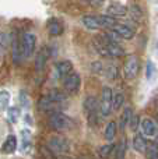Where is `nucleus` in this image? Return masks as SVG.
Instances as JSON below:
<instances>
[{"label": "nucleus", "instance_id": "1", "mask_svg": "<svg viewBox=\"0 0 158 159\" xmlns=\"http://www.w3.org/2000/svg\"><path fill=\"white\" fill-rule=\"evenodd\" d=\"M67 99V95L60 89H52L44 95L41 98V101L38 102V107L39 110L42 112H49V110H53L55 109L56 105L59 103H63L64 101Z\"/></svg>", "mask_w": 158, "mask_h": 159}, {"label": "nucleus", "instance_id": "2", "mask_svg": "<svg viewBox=\"0 0 158 159\" xmlns=\"http://www.w3.org/2000/svg\"><path fill=\"white\" fill-rule=\"evenodd\" d=\"M49 127L55 131H69L73 127V120L69 117L67 115L62 112H53L52 115L49 116Z\"/></svg>", "mask_w": 158, "mask_h": 159}, {"label": "nucleus", "instance_id": "3", "mask_svg": "<svg viewBox=\"0 0 158 159\" xmlns=\"http://www.w3.org/2000/svg\"><path fill=\"white\" fill-rule=\"evenodd\" d=\"M48 147L52 149L56 154H69L70 149H72V145H70L69 140L63 135H52V137L48 138Z\"/></svg>", "mask_w": 158, "mask_h": 159}, {"label": "nucleus", "instance_id": "4", "mask_svg": "<svg viewBox=\"0 0 158 159\" xmlns=\"http://www.w3.org/2000/svg\"><path fill=\"white\" fill-rule=\"evenodd\" d=\"M20 45H21V50H22V56L24 59H28L35 53V48H36V36L31 32H25L21 35L20 38Z\"/></svg>", "mask_w": 158, "mask_h": 159}, {"label": "nucleus", "instance_id": "5", "mask_svg": "<svg viewBox=\"0 0 158 159\" xmlns=\"http://www.w3.org/2000/svg\"><path fill=\"white\" fill-rule=\"evenodd\" d=\"M84 112L87 115V119H88V123L91 126H94L97 123V115L100 112V103H98L97 98L95 96H87L84 99Z\"/></svg>", "mask_w": 158, "mask_h": 159}, {"label": "nucleus", "instance_id": "6", "mask_svg": "<svg viewBox=\"0 0 158 159\" xmlns=\"http://www.w3.org/2000/svg\"><path fill=\"white\" fill-rule=\"evenodd\" d=\"M140 71V61L137 59V56L129 55L126 57L125 63H123V75L126 80H133L137 77Z\"/></svg>", "mask_w": 158, "mask_h": 159}, {"label": "nucleus", "instance_id": "7", "mask_svg": "<svg viewBox=\"0 0 158 159\" xmlns=\"http://www.w3.org/2000/svg\"><path fill=\"white\" fill-rule=\"evenodd\" d=\"M112 96H114V92H112L111 87H104L102 92H101V102H100V113L104 117H108L111 115L112 109Z\"/></svg>", "mask_w": 158, "mask_h": 159}, {"label": "nucleus", "instance_id": "8", "mask_svg": "<svg viewBox=\"0 0 158 159\" xmlns=\"http://www.w3.org/2000/svg\"><path fill=\"white\" fill-rule=\"evenodd\" d=\"M81 85V78L77 73H70L63 78V89L67 93H77Z\"/></svg>", "mask_w": 158, "mask_h": 159}, {"label": "nucleus", "instance_id": "9", "mask_svg": "<svg viewBox=\"0 0 158 159\" xmlns=\"http://www.w3.org/2000/svg\"><path fill=\"white\" fill-rule=\"evenodd\" d=\"M140 129L142 134L144 137H157L158 135V124L153 119H144L140 121Z\"/></svg>", "mask_w": 158, "mask_h": 159}, {"label": "nucleus", "instance_id": "10", "mask_svg": "<svg viewBox=\"0 0 158 159\" xmlns=\"http://www.w3.org/2000/svg\"><path fill=\"white\" fill-rule=\"evenodd\" d=\"M49 57H50V49L48 46H44L38 52L36 59H35V70L36 71H42V70L45 69V66H46Z\"/></svg>", "mask_w": 158, "mask_h": 159}, {"label": "nucleus", "instance_id": "11", "mask_svg": "<svg viewBox=\"0 0 158 159\" xmlns=\"http://www.w3.org/2000/svg\"><path fill=\"white\" fill-rule=\"evenodd\" d=\"M106 14L115 17V18L125 17V16H128V7L125 4H122V3H111L106 7Z\"/></svg>", "mask_w": 158, "mask_h": 159}, {"label": "nucleus", "instance_id": "12", "mask_svg": "<svg viewBox=\"0 0 158 159\" xmlns=\"http://www.w3.org/2000/svg\"><path fill=\"white\" fill-rule=\"evenodd\" d=\"M17 147H18V140H17V137L14 134H10L7 135V138H6V141L3 143L2 145V152L3 154H14V152L17 151Z\"/></svg>", "mask_w": 158, "mask_h": 159}, {"label": "nucleus", "instance_id": "13", "mask_svg": "<svg viewBox=\"0 0 158 159\" xmlns=\"http://www.w3.org/2000/svg\"><path fill=\"white\" fill-rule=\"evenodd\" d=\"M112 30L118 34L122 39H132L134 36V30L128 24H116Z\"/></svg>", "mask_w": 158, "mask_h": 159}, {"label": "nucleus", "instance_id": "14", "mask_svg": "<svg viewBox=\"0 0 158 159\" xmlns=\"http://www.w3.org/2000/svg\"><path fill=\"white\" fill-rule=\"evenodd\" d=\"M55 70H56V74H58V77L64 78L67 74H70V73L73 71V63L70 60L59 61V63L56 64Z\"/></svg>", "mask_w": 158, "mask_h": 159}, {"label": "nucleus", "instance_id": "15", "mask_svg": "<svg viewBox=\"0 0 158 159\" xmlns=\"http://www.w3.org/2000/svg\"><path fill=\"white\" fill-rule=\"evenodd\" d=\"M48 32L52 36H59L63 34V24L56 18H50L48 21Z\"/></svg>", "mask_w": 158, "mask_h": 159}, {"label": "nucleus", "instance_id": "16", "mask_svg": "<svg viewBox=\"0 0 158 159\" xmlns=\"http://www.w3.org/2000/svg\"><path fill=\"white\" fill-rule=\"evenodd\" d=\"M98 20H100V25L101 28L104 30H112L115 25L118 24L116 22V18L109 14H102V16H98Z\"/></svg>", "mask_w": 158, "mask_h": 159}, {"label": "nucleus", "instance_id": "17", "mask_svg": "<svg viewBox=\"0 0 158 159\" xmlns=\"http://www.w3.org/2000/svg\"><path fill=\"white\" fill-rule=\"evenodd\" d=\"M81 21H83L84 27L88 28V30H100L101 25H100V20H98V16H84L83 18H81Z\"/></svg>", "mask_w": 158, "mask_h": 159}, {"label": "nucleus", "instance_id": "18", "mask_svg": "<svg viewBox=\"0 0 158 159\" xmlns=\"http://www.w3.org/2000/svg\"><path fill=\"white\" fill-rule=\"evenodd\" d=\"M133 148H134V151H137V152H140V154H143V152H146V149H147V145H148V143H147V140H146V137L143 134H139V135H136V137L133 138Z\"/></svg>", "mask_w": 158, "mask_h": 159}, {"label": "nucleus", "instance_id": "19", "mask_svg": "<svg viewBox=\"0 0 158 159\" xmlns=\"http://www.w3.org/2000/svg\"><path fill=\"white\" fill-rule=\"evenodd\" d=\"M11 52H13V61L14 63H20V61L24 59V56H22V50H21V45H20V38L13 39V43H11Z\"/></svg>", "mask_w": 158, "mask_h": 159}, {"label": "nucleus", "instance_id": "20", "mask_svg": "<svg viewBox=\"0 0 158 159\" xmlns=\"http://www.w3.org/2000/svg\"><path fill=\"white\" fill-rule=\"evenodd\" d=\"M128 14H130V18L134 22H142L143 21V10L137 4H132L128 8Z\"/></svg>", "mask_w": 158, "mask_h": 159}, {"label": "nucleus", "instance_id": "21", "mask_svg": "<svg viewBox=\"0 0 158 159\" xmlns=\"http://www.w3.org/2000/svg\"><path fill=\"white\" fill-rule=\"evenodd\" d=\"M116 131H118V124L115 121H109L105 127V131H104V137H105L106 141H112L116 135Z\"/></svg>", "mask_w": 158, "mask_h": 159}, {"label": "nucleus", "instance_id": "22", "mask_svg": "<svg viewBox=\"0 0 158 159\" xmlns=\"http://www.w3.org/2000/svg\"><path fill=\"white\" fill-rule=\"evenodd\" d=\"M132 116H133V112H132L130 107H125L123 112H122V115H120V121H119L120 130H125L126 127L129 126V121H130Z\"/></svg>", "mask_w": 158, "mask_h": 159}, {"label": "nucleus", "instance_id": "23", "mask_svg": "<svg viewBox=\"0 0 158 159\" xmlns=\"http://www.w3.org/2000/svg\"><path fill=\"white\" fill-rule=\"evenodd\" d=\"M104 74H105V77L109 78V80H116L119 77V69H118L116 64L111 63L106 67H104Z\"/></svg>", "mask_w": 158, "mask_h": 159}, {"label": "nucleus", "instance_id": "24", "mask_svg": "<svg viewBox=\"0 0 158 159\" xmlns=\"http://www.w3.org/2000/svg\"><path fill=\"white\" fill-rule=\"evenodd\" d=\"M125 103V95L122 92H116L112 96V109L114 110H119L120 107Z\"/></svg>", "mask_w": 158, "mask_h": 159}, {"label": "nucleus", "instance_id": "25", "mask_svg": "<svg viewBox=\"0 0 158 159\" xmlns=\"http://www.w3.org/2000/svg\"><path fill=\"white\" fill-rule=\"evenodd\" d=\"M115 148H116V145H115L114 143H109V144H106V145L101 147L100 148V157L102 159H108L112 154H114Z\"/></svg>", "mask_w": 158, "mask_h": 159}, {"label": "nucleus", "instance_id": "26", "mask_svg": "<svg viewBox=\"0 0 158 159\" xmlns=\"http://www.w3.org/2000/svg\"><path fill=\"white\" fill-rule=\"evenodd\" d=\"M10 92L6 89L0 91V112H3V110H6L8 107V105H10Z\"/></svg>", "mask_w": 158, "mask_h": 159}, {"label": "nucleus", "instance_id": "27", "mask_svg": "<svg viewBox=\"0 0 158 159\" xmlns=\"http://www.w3.org/2000/svg\"><path fill=\"white\" fill-rule=\"evenodd\" d=\"M21 116V109L17 106H13V107H7V117L11 123H17Z\"/></svg>", "mask_w": 158, "mask_h": 159}, {"label": "nucleus", "instance_id": "28", "mask_svg": "<svg viewBox=\"0 0 158 159\" xmlns=\"http://www.w3.org/2000/svg\"><path fill=\"white\" fill-rule=\"evenodd\" d=\"M146 157L147 159H158V147L154 143H148L146 149Z\"/></svg>", "mask_w": 158, "mask_h": 159}, {"label": "nucleus", "instance_id": "29", "mask_svg": "<svg viewBox=\"0 0 158 159\" xmlns=\"http://www.w3.org/2000/svg\"><path fill=\"white\" fill-rule=\"evenodd\" d=\"M21 135H22V148H21V151L25 152V148H28V147L31 145V133H30V130H22Z\"/></svg>", "mask_w": 158, "mask_h": 159}, {"label": "nucleus", "instance_id": "30", "mask_svg": "<svg viewBox=\"0 0 158 159\" xmlns=\"http://www.w3.org/2000/svg\"><path fill=\"white\" fill-rule=\"evenodd\" d=\"M125 152H126V143L122 141V143L118 145V149L115 152V159H125Z\"/></svg>", "mask_w": 158, "mask_h": 159}, {"label": "nucleus", "instance_id": "31", "mask_svg": "<svg viewBox=\"0 0 158 159\" xmlns=\"http://www.w3.org/2000/svg\"><path fill=\"white\" fill-rule=\"evenodd\" d=\"M140 116L139 115H133L130 119V121H129V126H130V130L132 131H137V129H139L140 126Z\"/></svg>", "mask_w": 158, "mask_h": 159}, {"label": "nucleus", "instance_id": "32", "mask_svg": "<svg viewBox=\"0 0 158 159\" xmlns=\"http://www.w3.org/2000/svg\"><path fill=\"white\" fill-rule=\"evenodd\" d=\"M91 71L94 73V74H101V73H104V64L101 63V61H94V63L91 64Z\"/></svg>", "mask_w": 158, "mask_h": 159}, {"label": "nucleus", "instance_id": "33", "mask_svg": "<svg viewBox=\"0 0 158 159\" xmlns=\"http://www.w3.org/2000/svg\"><path fill=\"white\" fill-rule=\"evenodd\" d=\"M6 42H7V35L0 34V61H2L3 53H4V49H6Z\"/></svg>", "mask_w": 158, "mask_h": 159}, {"label": "nucleus", "instance_id": "34", "mask_svg": "<svg viewBox=\"0 0 158 159\" xmlns=\"http://www.w3.org/2000/svg\"><path fill=\"white\" fill-rule=\"evenodd\" d=\"M146 75H147L148 80H151V77L154 75V64L151 63L150 60L147 61V69H146Z\"/></svg>", "mask_w": 158, "mask_h": 159}, {"label": "nucleus", "instance_id": "35", "mask_svg": "<svg viewBox=\"0 0 158 159\" xmlns=\"http://www.w3.org/2000/svg\"><path fill=\"white\" fill-rule=\"evenodd\" d=\"M87 3H88V6H91V7H102L104 4H105V0H86Z\"/></svg>", "mask_w": 158, "mask_h": 159}, {"label": "nucleus", "instance_id": "36", "mask_svg": "<svg viewBox=\"0 0 158 159\" xmlns=\"http://www.w3.org/2000/svg\"><path fill=\"white\" fill-rule=\"evenodd\" d=\"M20 96H21V99H20L21 103L22 105H28V96H25V92H21L20 93Z\"/></svg>", "mask_w": 158, "mask_h": 159}]
</instances>
